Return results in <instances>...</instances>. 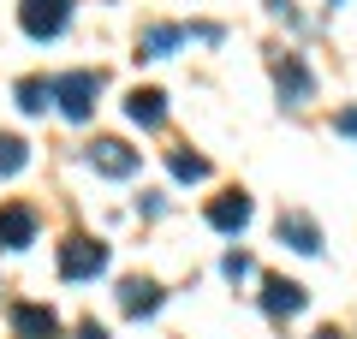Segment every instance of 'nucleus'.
Returning <instances> with one entry per match:
<instances>
[{"label": "nucleus", "instance_id": "nucleus-8", "mask_svg": "<svg viewBox=\"0 0 357 339\" xmlns=\"http://www.w3.org/2000/svg\"><path fill=\"white\" fill-rule=\"evenodd\" d=\"M13 333L18 339H54L60 333V315L48 303H13Z\"/></svg>", "mask_w": 357, "mask_h": 339}, {"label": "nucleus", "instance_id": "nucleus-20", "mask_svg": "<svg viewBox=\"0 0 357 339\" xmlns=\"http://www.w3.org/2000/svg\"><path fill=\"white\" fill-rule=\"evenodd\" d=\"M316 339H340V333H333V327H321V333H316Z\"/></svg>", "mask_w": 357, "mask_h": 339}, {"label": "nucleus", "instance_id": "nucleus-5", "mask_svg": "<svg viewBox=\"0 0 357 339\" xmlns=\"http://www.w3.org/2000/svg\"><path fill=\"white\" fill-rule=\"evenodd\" d=\"M304 303H310V292L298 286V280H280V274H268V280H262V310L274 315V322H292Z\"/></svg>", "mask_w": 357, "mask_h": 339}, {"label": "nucleus", "instance_id": "nucleus-6", "mask_svg": "<svg viewBox=\"0 0 357 339\" xmlns=\"http://www.w3.org/2000/svg\"><path fill=\"white\" fill-rule=\"evenodd\" d=\"M274 84H280V101H286V107H304V101L316 96V77H310V66L298 60V54L274 60Z\"/></svg>", "mask_w": 357, "mask_h": 339}, {"label": "nucleus", "instance_id": "nucleus-3", "mask_svg": "<svg viewBox=\"0 0 357 339\" xmlns=\"http://www.w3.org/2000/svg\"><path fill=\"white\" fill-rule=\"evenodd\" d=\"M96 274H107V244L66 239L60 244V280H96Z\"/></svg>", "mask_w": 357, "mask_h": 339}, {"label": "nucleus", "instance_id": "nucleus-2", "mask_svg": "<svg viewBox=\"0 0 357 339\" xmlns=\"http://www.w3.org/2000/svg\"><path fill=\"white\" fill-rule=\"evenodd\" d=\"M48 89H54L66 119H89L96 113V96H102V72H60Z\"/></svg>", "mask_w": 357, "mask_h": 339}, {"label": "nucleus", "instance_id": "nucleus-1", "mask_svg": "<svg viewBox=\"0 0 357 339\" xmlns=\"http://www.w3.org/2000/svg\"><path fill=\"white\" fill-rule=\"evenodd\" d=\"M18 24L30 42H60L72 24V0H18Z\"/></svg>", "mask_w": 357, "mask_h": 339}, {"label": "nucleus", "instance_id": "nucleus-12", "mask_svg": "<svg viewBox=\"0 0 357 339\" xmlns=\"http://www.w3.org/2000/svg\"><path fill=\"white\" fill-rule=\"evenodd\" d=\"M119 303H126V315H155L161 310V286L155 280H126L119 286Z\"/></svg>", "mask_w": 357, "mask_h": 339}, {"label": "nucleus", "instance_id": "nucleus-11", "mask_svg": "<svg viewBox=\"0 0 357 339\" xmlns=\"http://www.w3.org/2000/svg\"><path fill=\"white\" fill-rule=\"evenodd\" d=\"M280 239L292 244L298 256H316L321 250V226L310 220V214H280Z\"/></svg>", "mask_w": 357, "mask_h": 339}, {"label": "nucleus", "instance_id": "nucleus-16", "mask_svg": "<svg viewBox=\"0 0 357 339\" xmlns=\"http://www.w3.org/2000/svg\"><path fill=\"white\" fill-rule=\"evenodd\" d=\"M167 167H173V179H191V185H197V179H208V161H203V155H191V149H173V155H167Z\"/></svg>", "mask_w": 357, "mask_h": 339}, {"label": "nucleus", "instance_id": "nucleus-19", "mask_svg": "<svg viewBox=\"0 0 357 339\" xmlns=\"http://www.w3.org/2000/svg\"><path fill=\"white\" fill-rule=\"evenodd\" d=\"M333 126H340V131H351V137H357V107H351V113H340Z\"/></svg>", "mask_w": 357, "mask_h": 339}, {"label": "nucleus", "instance_id": "nucleus-15", "mask_svg": "<svg viewBox=\"0 0 357 339\" xmlns=\"http://www.w3.org/2000/svg\"><path fill=\"white\" fill-rule=\"evenodd\" d=\"M24 161H30V143L24 137H0V179L24 173Z\"/></svg>", "mask_w": 357, "mask_h": 339}, {"label": "nucleus", "instance_id": "nucleus-9", "mask_svg": "<svg viewBox=\"0 0 357 339\" xmlns=\"http://www.w3.org/2000/svg\"><path fill=\"white\" fill-rule=\"evenodd\" d=\"M208 226H215V232H244V226H250V197H244V190L215 197L208 202Z\"/></svg>", "mask_w": 357, "mask_h": 339}, {"label": "nucleus", "instance_id": "nucleus-4", "mask_svg": "<svg viewBox=\"0 0 357 339\" xmlns=\"http://www.w3.org/2000/svg\"><path fill=\"white\" fill-rule=\"evenodd\" d=\"M36 232H42V220H36L30 202H6L0 209V250H30Z\"/></svg>", "mask_w": 357, "mask_h": 339}, {"label": "nucleus", "instance_id": "nucleus-7", "mask_svg": "<svg viewBox=\"0 0 357 339\" xmlns=\"http://www.w3.org/2000/svg\"><path fill=\"white\" fill-rule=\"evenodd\" d=\"M89 167L107 179H131L137 173V149H126L119 137H102V143H89Z\"/></svg>", "mask_w": 357, "mask_h": 339}, {"label": "nucleus", "instance_id": "nucleus-18", "mask_svg": "<svg viewBox=\"0 0 357 339\" xmlns=\"http://www.w3.org/2000/svg\"><path fill=\"white\" fill-rule=\"evenodd\" d=\"M77 339H107V327L102 322H84V327H77Z\"/></svg>", "mask_w": 357, "mask_h": 339}, {"label": "nucleus", "instance_id": "nucleus-13", "mask_svg": "<svg viewBox=\"0 0 357 339\" xmlns=\"http://www.w3.org/2000/svg\"><path fill=\"white\" fill-rule=\"evenodd\" d=\"M48 101H54L48 77H18V107L24 113H48Z\"/></svg>", "mask_w": 357, "mask_h": 339}, {"label": "nucleus", "instance_id": "nucleus-10", "mask_svg": "<svg viewBox=\"0 0 357 339\" xmlns=\"http://www.w3.org/2000/svg\"><path fill=\"white\" fill-rule=\"evenodd\" d=\"M126 113H131V126L161 131V126H167V96H161V89H131V96H126Z\"/></svg>", "mask_w": 357, "mask_h": 339}, {"label": "nucleus", "instance_id": "nucleus-14", "mask_svg": "<svg viewBox=\"0 0 357 339\" xmlns=\"http://www.w3.org/2000/svg\"><path fill=\"white\" fill-rule=\"evenodd\" d=\"M178 42H185L178 24H155L149 36H143V60H167V48H178Z\"/></svg>", "mask_w": 357, "mask_h": 339}, {"label": "nucleus", "instance_id": "nucleus-17", "mask_svg": "<svg viewBox=\"0 0 357 339\" xmlns=\"http://www.w3.org/2000/svg\"><path fill=\"white\" fill-rule=\"evenodd\" d=\"M220 268H227V280H244V274H250V256H244V250H232Z\"/></svg>", "mask_w": 357, "mask_h": 339}]
</instances>
